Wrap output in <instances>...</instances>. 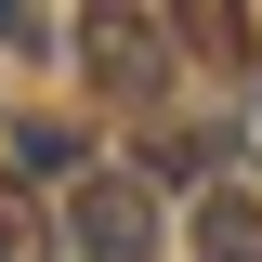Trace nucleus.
<instances>
[{
	"label": "nucleus",
	"mask_w": 262,
	"mask_h": 262,
	"mask_svg": "<svg viewBox=\"0 0 262 262\" xmlns=\"http://www.w3.org/2000/svg\"><path fill=\"white\" fill-rule=\"evenodd\" d=\"M170 39H184V53H249L262 27H249V13H170Z\"/></svg>",
	"instance_id": "nucleus-5"
},
{
	"label": "nucleus",
	"mask_w": 262,
	"mask_h": 262,
	"mask_svg": "<svg viewBox=\"0 0 262 262\" xmlns=\"http://www.w3.org/2000/svg\"><path fill=\"white\" fill-rule=\"evenodd\" d=\"M66 236H79L92 262H158V184H144V170H79Z\"/></svg>",
	"instance_id": "nucleus-1"
},
{
	"label": "nucleus",
	"mask_w": 262,
	"mask_h": 262,
	"mask_svg": "<svg viewBox=\"0 0 262 262\" xmlns=\"http://www.w3.org/2000/svg\"><path fill=\"white\" fill-rule=\"evenodd\" d=\"M196 262H262V196L249 184H210L196 196Z\"/></svg>",
	"instance_id": "nucleus-3"
},
{
	"label": "nucleus",
	"mask_w": 262,
	"mask_h": 262,
	"mask_svg": "<svg viewBox=\"0 0 262 262\" xmlns=\"http://www.w3.org/2000/svg\"><path fill=\"white\" fill-rule=\"evenodd\" d=\"M0 39H13V53H39V39H53V13H27V0H0Z\"/></svg>",
	"instance_id": "nucleus-7"
},
{
	"label": "nucleus",
	"mask_w": 262,
	"mask_h": 262,
	"mask_svg": "<svg viewBox=\"0 0 262 262\" xmlns=\"http://www.w3.org/2000/svg\"><path fill=\"white\" fill-rule=\"evenodd\" d=\"M13 158H27V170H79V131H66V118H27ZM27 170H13V184H27Z\"/></svg>",
	"instance_id": "nucleus-6"
},
{
	"label": "nucleus",
	"mask_w": 262,
	"mask_h": 262,
	"mask_svg": "<svg viewBox=\"0 0 262 262\" xmlns=\"http://www.w3.org/2000/svg\"><path fill=\"white\" fill-rule=\"evenodd\" d=\"M79 53H92V79H118V92H158L170 79V13H79Z\"/></svg>",
	"instance_id": "nucleus-2"
},
{
	"label": "nucleus",
	"mask_w": 262,
	"mask_h": 262,
	"mask_svg": "<svg viewBox=\"0 0 262 262\" xmlns=\"http://www.w3.org/2000/svg\"><path fill=\"white\" fill-rule=\"evenodd\" d=\"M0 262H53V210H39V184H13V170H0Z\"/></svg>",
	"instance_id": "nucleus-4"
}]
</instances>
